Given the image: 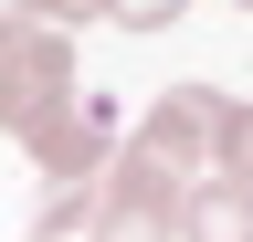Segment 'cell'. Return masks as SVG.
Here are the masks:
<instances>
[{
    "label": "cell",
    "mask_w": 253,
    "mask_h": 242,
    "mask_svg": "<svg viewBox=\"0 0 253 242\" xmlns=\"http://www.w3.org/2000/svg\"><path fill=\"white\" fill-rule=\"evenodd\" d=\"M232 11H253V0H232Z\"/></svg>",
    "instance_id": "cell-10"
},
{
    "label": "cell",
    "mask_w": 253,
    "mask_h": 242,
    "mask_svg": "<svg viewBox=\"0 0 253 242\" xmlns=\"http://www.w3.org/2000/svg\"><path fill=\"white\" fill-rule=\"evenodd\" d=\"M221 105H232L221 84H169V95H158V105H148L137 127L116 137V147H126L137 169H158L169 190H190V179H211V147H221Z\"/></svg>",
    "instance_id": "cell-3"
},
{
    "label": "cell",
    "mask_w": 253,
    "mask_h": 242,
    "mask_svg": "<svg viewBox=\"0 0 253 242\" xmlns=\"http://www.w3.org/2000/svg\"><path fill=\"white\" fill-rule=\"evenodd\" d=\"M179 200H190V190H169L158 169H137V158L116 147V169H106V190H95L84 242H169V232H179Z\"/></svg>",
    "instance_id": "cell-4"
},
{
    "label": "cell",
    "mask_w": 253,
    "mask_h": 242,
    "mask_svg": "<svg viewBox=\"0 0 253 242\" xmlns=\"http://www.w3.org/2000/svg\"><path fill=\"white\" fill-rule=\"evenodd\" d=\"M84 95V74H74V42L53 32V21H11L0 11V137H32V127H53L63 105Z\"/></svg>",
    "instance_id": "cell-2"
},
{
    "label": "cell",
    "mask_w": 253,
    "mask_h": 242,
    "mask_svg": "<svg viewBox=\"0 0 253 242\" xmlns=\"http://www.w3.org/2000/svg\"><path fill=\"white\" fill-rule=\"evenodd\" d=\"M0 11H11V21H42V11H53V0H0Z\"/></svg>",
    "instance_id": "cell-9"
},
{
    "label": "cell",
    "mask_w": 253,
    "mask_h": 242,
    "mask_svg": "<svg viewBox=\"0 0 253 242\" xmlns=\"http://www.w3.org/2000/svg\"><path fill=\"white\" fill-rule=\"evenodd\" d=\"M179 242H253V190H243V179H190Z\"/></svg>",
    "instance_id": "cell-5"
},
{
    "label": "cell",
    "mask_w": 253,
    "mask_h": 242,
    "mask_svg": "<svg viewBox=\"0 0 253 242\" xmlns=\"http://www.w3.org/2000/svg\"><path fill=\"white\" fill-rule=\"evenodd\" d=\"M21 147H32V169H42L32 232L63 242L74 221H95V190H106V169H116V105H106V95H74L53 127H32Z\"/></svg>",
    "instance_id": "cell-1"
},
{
    "label": "cell",
    "mask_w": 253,
    "mask_h": 242,
    "mask_svg": "<svg viewBox=\"0 0 253 242\" xmlns=\"http://www.w3.org/2000/svg\"><path fill=\"white\" fill-rule=\"evenodd\" d=\"M211 179H243L253 190V95L221 105V147H211Z\"/></svg>",
    "instance_id": "cell-6"
},
{
    "label": "cell",
    "mask_w": 253,
    "mask_h": 242,
    "mask_svg": "<svg viewBox=\"0 0 253 242\" xmlns=\"http://www.w3.org/2000/svg\"><path fill=\"white\" fill-rule=\"evenodd\" d=\"M179 11H190V0H106V21H116V32H169Z\"/></svg>",
    "instance_id": "cell-7"
},
{
    "label": "cell",
    "mask_w": 253,
    "mask_h": 242,
    "mask_svg": "<svg viewBox=\"0 0 253 242\" xmlns=\"http://www.w3.org/2000/svg\"><path fill=\"white\" fill-rule=\"evenodd\" d=\"M84 11H106V0H53V11H42V21H53V32H63V21H84Z\"/></svg>",
    "instance_id": "cell-8"
}]
</instances>
